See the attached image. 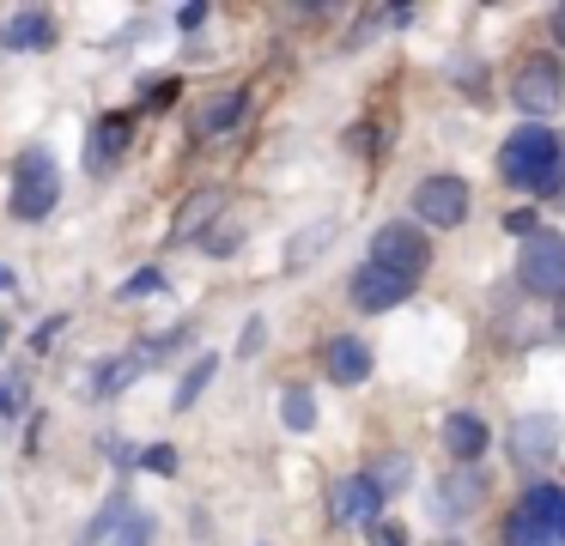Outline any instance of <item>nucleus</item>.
Returning <instances> with one entry per match:
<instances>
[{
  "instance_id": "39448f33",
  "label": "nucleus",
  "mask_w": 565,
  "mask_h": 546,
  "mask_svg": "<svg viewBox=\"0 0 565 546\" xmlns=\"http://www.w3.org/2000/svg\"><path fill=\"white\" fill-rule=\"evenodd\" d=\"M511 104L523 109V116H535V121L559 116V104H565V67L553 55H529L523 67L511 73Z\"/></svg>"
},
{
  "instance_id": "f3484780",
  "label": "nucleus",
  "mask_w": 565,
  "mask_h": 546,
  "mask_svg": "<svg viewBox=\"0 0 565 546\" xmlns=\"http://www.w3.org/2000/svg\"><path fill=\"white\" fill-rule=\"evenodd\" d=\"M128 516H135V497H128V492H110V497H104V510L92 516V528H86V546H110V534L122 528Z\"/></svg>"
},
{
  "instance_id": "4be33fe9",
  "label": "nucleus",
  "mask_w": 565,
  "mask_h": 546,
  "mask_svg": "<svg viewBox=\"0 0 565 546\" xmlns=\"http://www.w3.org/2000/svg\"><path fill=\"white\" fill-rule=\"evenodd\" d=\"M407 473H414V456H402V449H395V456H383L377 468H371V480L383 485V497H390L395 485H407Z\"/></svg>"
},
{
  "instance_id": "6e6552de",
  "label": "nucleus",
  "mask_w": 565,
  "mask_h": 546,
  "mask_svg": "<svg viewBox=\"0 0 565 546\" xmlns=\"http://www.w3.org/2000/svg\"><path fill=\"white\" fill-rule=\"evenodd\" d=\"M377 510H383V485L371 480V473L334 480V522H341V528H377Z\"/></svg>"
},
{
  "instance_id": "473e14b6",
  "label": "nucleus",
  "mask_w": 565,
  "mask_h": 546,
  "mask_svg": "<svg viewBox=\"0 0 565 546\" xmlns=\"http://www.w3.org/2000/svg\"><path fill=\"white\" fill-rule=\"evenodd\" d=\"M504 231H516V237H535V213H504Z\"/></svg>"
},
{
  "instance_id": "1a4fd4ad",
  "label": "nucleus",
  "mask_w": 565,
  "mask_h": 546,
  "mask_svg": "<svg viewBox=\"0 0 565 546\" xmlns=\"http://www.w3.org/2000/svg\"><path fill=\"white\" fill-rule=\"evenodd\" d=\"M128 133H135V116H122V109H110V116L92 121V140H86V170L92 176H110V170L122 164Z\"/></svg>"
},
{
  "instance_id": "4c0bfd02",
  "label": "nucleus",
  "mask_w": 565,
  "mask_h": 546,
  "mask_svg": "<svg viewBox=\"0 0 565 546\" xmlns=\"http://www.w3.org/2000/svg\"><path fill=\"white\" fill-rule=\"evenodd\" d=\"M559 213H565V194H559Z\"/></svg>"
},
{
  "instance_id": "2f4dec72",
  "label": "nucleus",
  "mask_w": 565,
  "mask_h": 546,
  "mask_svg": "<svg viewBox=\"0 0 565 546\" xmlns=\"http://www.w3.org/2000/svg\"><path fill=\"white\" fill-rule=\"evenodd\" d=\"M19 407H25V388H19V383H7V388H0V419H13Z\"/></svg>"
},
{
  "instance_id": "c756f323",
  "label": "nucleus",
  "mask_w": 565,
  "mask_h": 546,
  "mask_svg": "<svg viewBox=\"0 0 565 546\" xmlns=\"http://www.w3.org/2000/svg\"><path fill=\"white\" fill-rule=\"evenodd\" d=\"M262 334H268V322L256 315V322L244 328V340H237V352H244V358H256V352H262Z\"/></svg>"
},
{
  "instance_id": "ddd939ff",
  "label": "nucleus",
  "mask_w": 565,
  "mask_h": 546,
  "mask_svg": "<svg viewBox=\"0 0 565 546\" xmlns=\"http://www.w3.org/2000/svg\"><path fill=\"white\" fill-rule=\"evenodd\" d=\"M322 364H329V383H347V388H359L371 376V352H365V340H353V334H334L329 352H322Z\"/></svg>"
},
{
  "instance_id": "6ab92c4d",
  "label": "nucleus",
  "mask_w": 565,
  "mask_h": 546,
  "mask_svg": "<svg viewBox=\"0 0 565 546\" xmlns=\"http://www.w3.org/2000/svg\"><path fill=\"white\" fill-rule=\"evenodd\" d=\"M480 492H487V485H480V473L462 468V473H450V485L438 492V510H444V516H456V510H475Z\"/></svg>"
},
{
  "instance_id": "aec40b11",
  "label": "nucleus",
  "mask_w": 565,
  "mask_h": 546,
  "mask_svg": "<svg viewBox=\"0 0 565 546\" xmlns=\"http://www.w3.org/2000/svg\"><path fill=\"white\" fill-rule=\"evenodd\" d=\"M213 371H220V358H213V352H201V358H195V364H189V371H183V383H177L171 407H177V413H183V407H195V400H201V388L213 383Z\"/></svg>"
},
{
  "instance_id": "bb28decb",
  "label": "nucleus",
  "mask_w": 565,
  "mask_h": 546,
  "mask_svg": "<svg viewBox=\"0 0 565 546\" xmlns=\"http://www.w3.org/2000/svg\"><path fill=\"white\" fill-rule=\"evenodd\" d=\"M62 328H67V315H43V322H38V334H31V346H38V352H50Z\"/></svg>"
},
{
  "instance_id": "cd10ccee",
  "label": "nucleus",
  "mask_w": 565,
  "mask_h": 546,
  "mask_svg": "<svg viewBox=\"0 0 565 546\" xmlns=\"http://www.w3.org/2000/svg\"><path fill=\"white\" fill-rule=\"evenodd\" d=\"M140 461H147L152 473H177V449H171V443H152V449H147V456H140Z\"/></svg>"
},
{
  "instance_id": "a878e982",
  "label": "nucleus",
  "mask_w": 565,
  "mask_h": 546,
  "mask_svg": "<svg viewBox=\"0 0 565 546\" xmlns=\"http://www.w3.org/2000/svg\"><path fill=\"white\" fill-rule=\"evenodd\" d=\"M237 243H244V231H237V225H207V237H201V249H207V255H232Z\"/></svg>"
},
{
  "instance_id": "0eeeda50",
  "label": "nucleus",
  "mask_w": 565,
  "mask_h": 546,
  "mask_svg": "<svg viewBox=\"0 0 565 546\" xmlns=\"http://www.w3.org/2000/svg\"><path fill=\"white\" fill-rule=\"evenodd\" d=\"M414 218L419 225H438V231L462 225L468 218V182L462 176H426L414 189Z\"/></svg>"
},
{
  "instance_id": "c9c22d12",
  "label": "nucleus",
  "mask_w": 565,
  "mask_h": 546,
  "mask_svg": "<svg viewBox=\"0 0 565 546\" xmlns=\"http://www.w3.org/2000/svg\"><path fill=\"white\" fill-rule=\"evenodd\" d=\"M19 279H13V267H0V291H13Z\"/></svg>"
},
{
  "instance_id": "b1692460",
  "label": "nucleus",
  "mask_w": 565,
  "mask_h": 546,
  "mask_svg": "<svg viewBox=\"0 0 565 546\" xmlns=\"http://www.w3.org/2000/svg\"><path fill=\"white\" fill-rule=\"evenodd\" d=\"M152 528H159V522H152L147 510H135V516L110 534V546H152Z\"/></svg>"
},
{
  "instance_id": "f257e3e1",
  "label": "nucleus",
  "mask_w": 565,
  "mask_h": 546,
  "mask_svg": "<svg viewBox=\"0 0 565 546\" xmlns=\"http://www.w3.org/2000/svg\"><path fill=\"white\" fill-rule=\"evenodd\" d=\"M499 170H504L511 189H529V194H541V201L565 194V146H559V133H547L541 121L516 128L511 140L499 146Z\"/></svg>"
},
{
  "instance_id": "e433bc0d",
  "label": "nucleus",
  "mask_w": 565,
  "mask_h": 546,
  "mask_svg": "<svg viewBox=\"0 0 565 546\" xmlns=\"http://www.w3.org/2000/svg\"><path fill=\"white\" fill-rule=\"evenodd\" d=\"M559 334H565V298H559Z\"/></svg>"
},
{
  "instance_id": "c85d7f7f",
  "label": "nucleus",
  "mask_w": 565,
  "mask_h": 546,
  "mask_svg": "<svg viewBox=\"0 0 565 546\" xmlns=\"http://www.w3.org/2000/svg\"><path fill=\"white\" fill-rule=\"evenodd\" d=\"M371 546H407V528L402 522H377V528H371Z\"/></svg>"
},
{
  "instance_id": "393cba45",
  "label": "nucleus",
  "mask_w": 565,
  "mask_h": 546,
  "mask_svg": "<svg viewBox=\"0 0 565 546\" xmlns=\"http://www.w3.org/2000/svg\"><path fill=\"white\" fill-rule=\"evenodd\" d=\"M152 291H164V274H159V267H135V274L122 279V298H152Z\"/></svg>"
},
{
  "instance_id": "f704fd0d",
  "label": "nucleus",
  "mask_w": 565,
  "mask_h": 546,
  "mask_svg": "<svg viewBox=\"0 0 565 546\" xmlns=\"http://www.w3.org/2000/svg\"><path fill=\"white\" fill-rule=\"evenodd\" d=\"M553 43L565 49V7H553Z\"/></svg>"
},
{
  "instance_id": "dca6fc26",
  "label": "nucleus",
  "mask_w": 565,
  "mask_h": 546,
  "mask_svg": "<svg viewBox=\"0 0 565 546\" xmlns=\"http://www.w3.org/2000/svg\"><path fill=\"white\" fill-rule=\"evenodd\" d=\"M140 371H147V358H140V352H122V358H104L98 371H92V395H98V400H116V395H122V388L135 383Z\"/></svg>"
},
{
  "instance_id": "a211bd4d",
  "label": "nucleus",
  "mask_w": 565,
  "mask_h": 546,
  "mask_svg": "<svg viewBox=\"0 0 565 546\" xmlns=\"http://www.w3.org/2000/svg\"><path fill=\"white\" fill-rule=\"evenodd\" d=\"M244 104H249V92H225V97H213V104L195 116V133H225V128H237Z\"/></svg>"
},
{
  "instance_id": "9b49d317",
  "label": "nucleus",
  "mask_w": 565,
  "mask_h": 546,
  "mask_svg": "<svg viewBox=\"0 0 565 546\" xmlns=\"http://www.w3.org/2000/svg\"><path fill=\"white\" fill-rule=\"evenodd\" d=\"M414 298V279H402V274H390V267H359L353 274V303L365 315H377V310H395V303H407Z\"/></svg>"
},
{
  "instance_id": "7ed1b4c3",
  "label": "nucleus",
  "mask_w": 565,
  "mask_h": 546,
  "mask_svg": "<svg viewBox=\"0 0 565 546\" xmlns=\"http://www.w3.org/2000/svg\"><path fill=\"white\" fill-rule=\"evenodd\" d=\"M516 286L535 291V298H565V237L541 225L535 237H523V255H516Z\"/></svg>"
},
{
  "instance_id": "412c9836",
  "label": "nucleus",
  "mask_w": 565,
  "mask_h": 546,
  "mask_svg": "<svg viewBox=\"0 0 565 546\" xmlns=\"http://www.w3.org/2000/svg\"><path fill=\"white\" fill-rule=\"evenodd\" d=\"M280 419H286V431H317V400H310V388H286Z\"/></svg>"
},
{
  "instance_id": "72a5a7b5",
  "label": "nucleus",
  "mask_w": 565,
  "mask_h": 546,
  "mask_svg": "<svg viewBox=\"0 0 565 546\" xmlns=\"http://www.w3.org/2000/svg\"><path fill=\"white\" fill-rule=\"evenodd\" d=\"M177 24H183V31H201V24H207V7H201V0H195V7H183V12H177Z\"/></svg>"
},
{
  "instance_id": "f03ea898",
  "label": "nucleus",
  "mask_w": 565,
  "mask_h": 546,
  "mask_svg": "<svg viewBox=\"0 0 565 546\" xmlns=\"http://www.w3.org/2000/svg\"><path fill=\"white\" fill-rule=\"evenodd\" d=\"M504 546H565V485H529L504 522Z\"/></svg>"
},
{
  "instance_id": "5701e85b",
  "label": "nucleus",
  "mask_w": 565,
  "mask_h": 546,
  "mask_svg": "<svg viewBox=\"0 0 565 546\" xmlns=\"http://www.w3.org/2000/svg\"><path fill=\"white\" fill-rule=\"evenodd\" d=\"M329 237H334V225H329V218H322V225H310V231H298V243H292V255H286V261H292V267H305L317 249H329Z\"/></svg>"
},
{
  "instance_id": "20e7f679",
  "label": "nucleus",
  "mask_w": 565,
  "mask_h": 546,
  "mask_svg": "<svg viewBox=\"0 0 565 546\" xmlns=\"http://www.w3.org/2000/svg\"><path fill=\"white\" fill-rule=\"evenodd\" d=\"M62 201V176H55V158L43 146L19 152L13 164V218H50Z\"/></svg>"
},
{
  "instance_id": "9d476101",
  "label": "nucleus",
  "mask_w": 565,
  "mask_h": 546,
  "mask_svg": "<svg viewBox=\"0 0 565 546\" xmlns=\"http://www.w3.org/2000/svg\"><path fill=\"white\" fill-rule=\"evenodd\" d=\"M553 456H559V419L529 413V419L511 425V461H523V468H547Z\"/></svg>"
},
{
  "instance_id": "423d86ee",
  "label": "nucleus",
  "mask_w": 565,
  "mask_h": 546,
  "mask_svg": "<svg viewBox=\"0 0 565 546\" xmlns=\"http://www.w3.org/2000/svg\"><path fill=\"white\" fill-rule=\"evenodd\" d=\"M371 267H390V274H402V279H419L431 267V243L419 237V225L390 218V225H377V237H371Z\"/></svg>"
},
{
  "instance_id": "2eb2a0df",
  "label": "nucleus",
  "mask_w": 565,
  "mask_h": 546,
  "mask_svg": "<svg viewBox=\"0 0 565 546\" xmlns=\"http://www.w3.org/2000/svg\"><path fill=\"white\" fill-rule=\"evenodd\" d=\"M220 201H225L220 189H201V194H189V201L177 206V218H171V243H189V237H207V218L220 213Z\"/></svg>"
},
{
  "instance_id": "f8f14e48",
  "label": "nucleus",
  "mask_w": 565,
  "mask_h": 546,
  "mask_svg": "<svg viewBox=\"0 0 565 546\" xmlns=\"http://www.w3.org/2000/svg\"><path fill=\"white\" fill-rule=\"evenodd\" d=\"M0 43L19 49V55H43V49H55V19H50V12H38V7H25V12H13V19H7Z\"/></svg>"
},
{
  "instance_id": "4468645a",
  "label": "nucleus",
  "mask_w": 565,
  "mask_h": 546,
  "mask_svg": "<svg viewBox=\"0 0 565 546\" xmlns=\"http://www.w3.org/2000/svg\"><path fill=\"white\" fill-rule=\"evenodd\" d=\"M444 449H450L462 468H475L480 449H487V425H480L475 413H450V419H444Z\"/></svg>"
},
{
  "instance_id": "7c9ffc66",
  "label": "nucleus",
  "mask_w": 565,
  "mask_h": 546,
  "mask_svg": "<svg viewBox=\"0 0 565 546\" xmlns=\"http://www.w3.org/2000/svg\"><path fill=\"white\" fill-rule=\"evenodd\" d=\"M171 97H177V79H152L147 85V109H164Z\"/></svg>"
}]
</instances>
